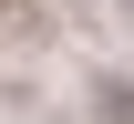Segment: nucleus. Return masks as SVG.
I'll return each mask as SVG.
<instances>
[{"instance_id": "obj_1", "label": "nucleus", "mask_w": 134, "mask_h": 124, "mask_svg": "<svg viewBox=\"0 0 134 124\" xmlns=\"http://www.w3.org/2000/svg\"><path fill=\"white\" fill-rule=\"evenodd\" d=\"M21 21H41V0H0V31H21Z\"/></svg>"}, {"instance_id": "obj_2", "label": "nucleus", "mask_w": 134, "mask_h": 124, "mask_svg": "<svg viewBox=\"0 0 134 124\" xmlns=\"http://www.w3.org/2000/svg\"><path fill=\"white\" fill-rule=\"evenodd\" d=\"M103 104H114V124H134V93H124V83H114V93H103Z\"/></svg>"}]
</instances>
